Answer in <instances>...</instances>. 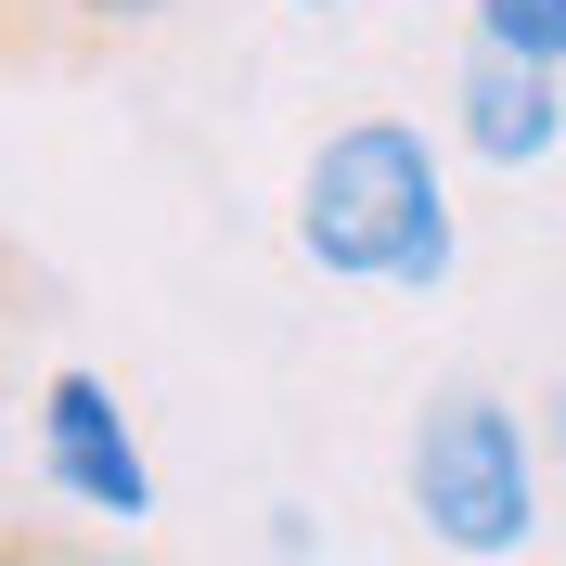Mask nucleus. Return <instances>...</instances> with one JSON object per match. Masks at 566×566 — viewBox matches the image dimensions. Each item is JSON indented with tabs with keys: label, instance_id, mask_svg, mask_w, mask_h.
Returning <instances> with one entry per match:
<instances>
[{
	"label": "nucleus",
	"instance_id": "nucleus-7",
	"mask_svg": "<svg viewBox=\"0 0 566 566\" xmlns=\"http://www.w3.org/2000/svg\"><path fill=\"white\" fill-rule=\"evenodd\" d=\"M541 451H554V476H566V374H554V399H541Z\"/></svg>",
	"mask_w": 566,
	"mask_h": 566
},
{
	"label": "nucleus",
	"instance_id": "nucleus-3",
	"mask_svg": "<svg viewBox=\"0 0 566 566\" xmlns=\"http://www.w3.org/2000/svg\"><path fill=\"white\" fill-rule=\"evenodd\" d=\"M39 490L77 502V515H104V528H142L155 515V463H142L129 412L91 360H52L39 374Z\"/></svg>",
	"mask_w": 566,
	"mask_h": 566
},
{
	"label": "nucleus",
	"instance_id": "nucleus-1",
	"mask_svg": "<svg viewBox=\"0 0 566 566\" xmlns=\"http://www.w3.org/2000/svg\"><path fill=\"white\" fill-rule=\"evenodd\" d=\"M296 258L322 283H399V296H438L463 258L451 219V168L412 116H348V129L310 142L296 168Z\"/></svg>",
	"mask_w": 566,
	"mask_h": 566
},
{
	"label": "nucleus",
	"instance_id": "nucleus-6",
	"mask_svg": "<svg viewBox=\"0 0 566 566\" xmlns=\"http://www.w3.org/2000/svg\"><path fill=\"white\" fill-rule=\"evenodd\" d=\"M52 13H77V27H155V13H180V0H52Z\"/></svg>",
	"mask_w": 566,
	"mask_h": 566
},
{
	"label": "nucleus",
	"instance_id": "nucleus-2",
	"mask_svg": "<svg viewBox=\"0 0 566 566\" xmlns=\"http://www.w3.org/2000/svg\"><path fill=\"white\" fill-rule=\"evenodd\" d=\"M541 476H554V451L528 438V412L502 387H438L412 412V451H399V490H412L424 541L463 566H515L541 528Z\"/></svg>",
	"mask_w": 566,
	"mask_h": 566
},
{
	"label": "nucleus",
	"instance_id": "nucleus-4",
	"mask_svg": "<svg viewBox=\"0 0 566 566\" xmlns=\"http://www.w3.org/2000/svg\"><path fill=\"white\" fill-rule=\"evenodd\" d=\"M451 142L476 155V168H515V180H528L541 155L566 142V77L502 65V52H476V39H463V77H451Z\"/></svg>",
	"mask_w": 566,
	"mask_h": 566
},
{
	"label": "nucleus",
	"instance_id": "nucleus-5",
	"mask_svg": "<svg viewBox=\"0 0 566 566\" xmlns=\"http://www.w3.org/2000/svg\"><path fill=\"white\" fill-rule=\"evenodd\" d=\"M463 27H476V52H502V65L566 77V0H463Z\"/></svg>",
	"mask_w": 566,
	"mask_h": 566
},
{
	"label": "nucleus",
	"instance_id": "nucleus-8",
	"mask_svg": "<svg viewBox=\"0 0 566 566\" xmlns=\"http://www.w3.org/2000/svg\"><path fill=\"white\" fill-rule=\"evenodd\" d=\"M0 566H52V554H39V541H13V528H0Z\"/></svg>",
	"mask_w": 566,
	"mask_h": 566
},
{
	"label": "nucleus",
	"instance_id": "nucleus-9",
	"mask_svg": "<svg viewBox=\"0 0 566 566\" xmlns=\"http://www.w3.org/2000/svg\"><path fill=\"white\" fill-rule=\"evenodd\" d=\"M296 13H335V0H296Z\"/></svg>",
	"mask_w": 566,
	"mask_h": 566
}]
</instances>
